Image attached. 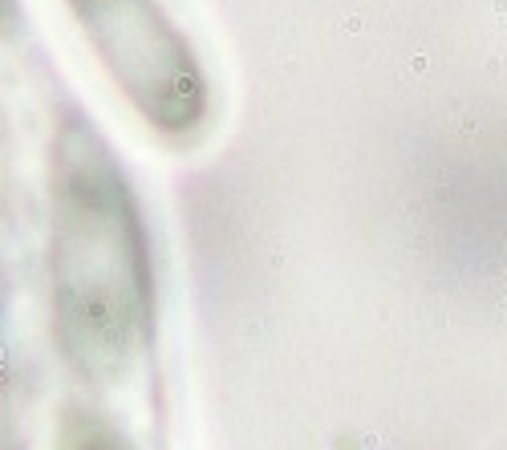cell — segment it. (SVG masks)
Masks as SVG:
<instances>
[{"label":"cell","mask_w":507,"mask_h":450,"mask_svg":"<svg viewBox=\"0 0 507 450\" xmlns=\"http://www.w3.org/2000/svg\"><path fill=\"white\" fill-rule=\"evenodd\" d=\"M118 89L158 130L187 134L207 114V82L187 37L154 0H69Z\"/></svg>","instance_id":"obj_2"},{"label":"cell","mask_w":507,"mask_h":450,"mask_svg":"<svg viewBox=\"0 0 507 450\" xmlns=\"http://www.w3.org/2000/svg\"><path fill=\"white\" fill-rule=\"evenodd\" d=\"M61 264L65 317L82 329V353L122 357L142 325V248L118 170L82 126L65 138Z\"/></svg>","instance_id":"obj_1"}]
</instances>
